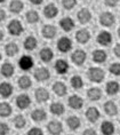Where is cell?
I'll return each mask as SVG.
<instances>
[{
  "label": "cell",
  "mask_w": 120,
  "mask_h": 135,
  "mask_svg": "<svg viewBox=\"0 0 120 135\" xmlns=\"http://www.w3.org/2000/svg\"><path fill=\"white\" fill-rule=\"evenodd\" d=\"M87 76L91 81L98 84V83L103 81V79H104V77H105V72L101 68H91L87 72Z\"/></svg>",
  "instance_id": "cell-1"
},
{
  "label": "cell",
  "mask_w": 120,
  "mask_h": 135,
  "mask_svg": "<svg viewBox=\"0 0 120 135\" xmlns=\"http://www.w3.org/2000/svg\"><path fill=\"white\" fill-rule=\"evenodd\" d=\"M7 30L12 36H21L24 31V28L18 20H12L7 26Z\"/></svg>",
  "instance_id": "cell-2"
},
{
  "label": "cell",
  "mask_w": 120,
  "mask_h": 135,
  "mask_svg": "<svg viewBox=\"0 0 120 135\" xmlns=\"http://www.w3.org/2000/svg\"><path fill=\"white\" fill-rule=\"evenodd\" d=\"M86 59H87V54H86L85 50H82V49H77L76 52H73L72 53V55H71V60H72V62L76 64V65H82V64L85 63V61Z\"/></svg>",
  "instance_id": "cell-3"
},
{
  "label": "cell",
  "mask_w": 120,
  "mask_h": 135,
  "mask_svg": "<svg viewBox=\"0 0 120 135\" xmlns=\"http://www.w3.org/2000/svg\"><path fill=\"white\" fill-rule=\"evenodd\" d=\"M114 22H116L114 15L110 12H104L99 16V23H101V25H103V26H106V28L112 26L114 24Z\"/></svg>",
  "instance_id": "cell-4"
},
{
  "label": "cell",
  "mask_w": 120,
  "mask_h": 135,
  "mask_svg": "<svg viewBox=\"0 0 120 135\" xmlns=\"http://www.w3.org/2000/svg\"><path fill=\"white\" fill-rule=\"evenodd\" d=\"M72 48V41L68 37H62L57 41V49L61 53H68Z\"/></svg>",
  "instance_id": "cell-5"
},
{
  "label": "cell",
  "mask_w": 120,
  "mask_h": 135,
  "mask_svg": "<svg viewBox=\"0 0 120 135\" xmlns=\"http://www.w3.org/2000/svg\"><path fill=\"white\" fill-rule=\"evenodd\" d=\"M47 129L52 135H59L63 132L62 123L58 120H52L47 125Z\"/></svg>",
  "instance_id": "cell-6"
},
{
  "label": "cell",
  "mask_w": 120,
  "mask_h": 135,
  "mask_svg": "<svg viewBox=\"0 0 120 135\" xmlns=\"http://www.w3.org/2000/svg\"><path fill=\"white\" fill-rule=\"evenodd\" d=\"M16 105H17L18 109L21 110H24L26 108L30 107V104H31V99H30L29 95H26V94H21V95H18L16 97Z\"/></svg>",
  "instance_id": "cell-7"
},
{
  "label": "cell",
  "mask_w": 120,
  "mask_h": 135,
  "mask_svg": "<svg viewBox=\"0 0 120 135\" xmlns=\"http://www.w3.org/2000/svg\"><path fill=\"white\" fill-rule=\"evenodd\" d=\"M34 78L37 81H46L51 78V72L47 68H39L34 72Z\"/></svg>",
  "instance_id": "cell-8"
},
{
  "label": "cell",
  "mask_w": 120,
  "mask_h": 135,
  "mask_svg": "<svg viewBox=\"0 0 120 135\" xmlns=\"http://www.w3.org/2000/svg\"><path fill=\"white\" fill-rule=\"evenodd\" d=\"M18 65L22 70L28 71V70L32 69V66H33V59L29 55H23L18 61Z\"/></svg>",
  "instance_id": "cell-9"
},
{
  "label": "cell",
  "mask_w": 120,
  "mask_h": 135,
  "mask_svg": "<svg viewBox=\"0 0 120 135\" xmlns=\"http://www.w3.org/2000/svg\"><path fill=\"white\" fill-rule=\"evenodd\" d=\"M76 39L79 44H87L91 39V33L87 29H80L76 33Z\"/></svg>",
  "instance_id": "cell-10"
},
{
  "label": "cell",
  "mask_w": 120,
  "mask_h": 135,
  "mask_svg": "<svg viewBox=\"0 0 120 135\" xmlns=\"http://www.w3.org/2000/svg\"><path fill=\"white\" fill-rule=\"evenodd\" d=\"M96 40H97V42L99 44V45L108 46L112 41V36H111V33L108 32V31H101V32L98 33V36H97V38H96Z\"/></svg>",
  "instance_id": "cell-11"
},
{
  "label": "cell",
  "mask_w": 120,
  "mask_h": 135,
  "mask_svg": "<svg viewBox=\"0 0 120 135\" xmlns=\"http://www.w3.org/2000/svg\"><path fill=\"white\" fill-rule=\"evenodd\" d=\"M34 96H36L37 102L42 103V102H46L49 99V92L46 88H44V87H39V88L36 89Z\"/></svg>",
  "instance_id": "cell-12"
},
{
  "label": "cell",
  "mask_w": 120,
  "mask_h": 135,
  "mask_svg": "<svg viewBox=\"0 0 120 135\" xmlns=\"http://www.w3.org/2000/svg\"><path fill=\"white\" fill-rule=\"evenodd\" d=\"M41 33H42V37L46 39H52L54 38L56 36V33H57V30L54 25H51V24H47L45 26H42L41 29Z\"/></svg>",
  "instance_id": "cell-13"
},
{
  "label": "cell",
  "mask_w": 120,
  "mask_h": 135,
  "mask_svg": "<svg viewBox=\"0 0 120 135\" xmlns=\"http://www.w3.org/2000/svg\"><path fill=\"white\" fill-rule=\"evenodd\" d=\"M0 72H1V75L4 77H6V78H11V77L14 75V72H15V68H14V65H13L12 63L5 62L1 65V68H0Z\"/></svg>",
  "instance_id": "cell-14"
},
{
  "label": "cell",
  "mask_w": 120,
  "mask_h": 135,
  "mask_svg": "<svg viewBox=\"0 0 120 135\" xmlns=\"http://www.w3.org/2000/svg\"><path fill=\"white\" fill-rule=\"evenodd\" d=\"M77 16H78V20L81 24H86V23H88L92 20V13L87 8H81L78 12Z\"/></svg>",
  "instance_id": "cell-15"
},
{
  "label": "cell",
  "mask_w": 120,
  "mask_h": 135,
  "mask_svg": "<svg viewBox=\"0 0 120 135\" xmlns=\"http://www.w3.org/2000/svg\"><path fill=\"white\" fill-rule=\"evenodd\" d=\"M13 92H14V88H13L12 84H9L7 81L0 84V95H1L2 97L7 99V97H9L12 95Z\"/></svg>",
  "instance_id": "cell-16"
},
{
  "label": "cell",
  "mask_w": 120,
  "mask_h": 135,
  "mask_svg": "<svg viewBox=\"0 0 120 135\" xmlns=\"http://www.w3.org/2000/svg\"><path fill=\"white\" fill-rule=\"evenodd\" d=\"M68 103H69V107L72 108V109H74V110H79L80 108L84 105V101H82V99L79 95L70 96Z\"/></svg>",
  "instance_id": "cell-17"
},
{
  "label": "cell",
  "mask_w": 120,
  "mask_h": 135,
  "mask_svg": "<svg viewBox=\"0 0 120 135\" xmlns=\"http://www.w3.org/2000/svg\"><path fill=\"white\" fill-rule=\"evenodd\" d=\"M55 70L58 75H65V73L69 71V63L66 62L65 60L59 59L56 61V63H55Z\"/></svg>",
  "instance_id": "cell-18"
},
{
  "label": "cell",
  "mask_w": 120,
  "mask_h": 135,
  "mask_svg": "<svg viewBox=\"0 0 120 135\" xmlns=\"http://www.w3.org/2000/svg\"><path fill=\"white\" fill-rule=\"evenodd\" d=\"M86 118H87V120L91 121V123H96L99 118V111L96 109L95 107L88 108L87 111H86Z\"/></svg>",
  "instance_id": "cell-19"
},
{
  "label": "cell",
  "mask_w": 120,
  "mask_h": 135,
  "mask_svg": "<svg viewBox=\"0 0 120 135\" xmlns=\"http://www.w3.org/2000/svg\"><path fill=\"white\" fill-rule=\"evenodd\" d=\"M53 92H54L57 96H64L66 92H68V88H66V85L62 81H56L54 85H53Z\"/></svg>",
  "instance_id": "cell-20"
},
{
  "label": "cell",
  "mask_w": 120,
  "mask_h": 135,
  "mask_svg": "<svg viewBox=\"0 0 120 135\" xmlns=\"http://www.w3.org/2000/svg\"><path fill=\"white\" fill-rule=\"evenodd\" d=\"M44 14L47 18H54L58 14V9L54 4H49L44 8Z\"/></svg>",
  "instance_id": "cell-21"
},
{
  "label": "cell",
  "mask_w": 120,
  "mask_h": 135,
  "mask_svg": "<svg viewBox=\"0 0 120 135\" xmlns=\"http://www.w3.org/2000/svg\"><path fill=\"white\" fill-rule=\"evenodd\" d=\"M47 117V113L44 109H34L31 112V118L32 120L37 121V123H40V121H44Z\"/></svg>",
  "instance_id": "cell-22"
},
{
  "label": "cell",
  "mask_w": 120,
  "mask_h": 135,
  "mask_svg": "<svg viewBox=\"0 0 120 135\" xmlns=\"http://www.w3.org/2000/svg\"><path fill=\"white\" fill-rule=\"evenodd\" d=\"M40 59L41 61H44V62H51L53 60V57H54V53H53V50L49 48V47H44L41 50H40Z\"/></svg>",
  "instance_id": "cell-23"
},
{
  "label": "cell",
  "mask_w": 120,
  "mask_h": 135,
  "mask_svg": "<svg viewBox=\"0 0 120 135\" xmlns=\"http://www.w3.org/2000/svg\"><path fill=\"white\" fill-rule=\"evenodd\" d=\"M87 97L91 101H98L102 97V90L97 87H92L87 90Z\"/></svg>",
  "instance_id": "cell-24"
},
{
  "label": "cell",
  "mask_w": 120,
  "mask_h": 135,
  "mask_svg": "<svg viewBox=\"0 0 120 135\" xmlns=\"http://www.w3.org/2000/svg\"><path fill=\"white\" fill-rule=\"evenodd\" d=\"M59 26H61L64 31L69 32L74 28V22H73V20L71 17H64L59 21Z\"/></svg>",
  "instance_id": "cell-25"
},
{
  "label": "cell",
  "mask_w": 120,
  "mask_h": 135,
  "mask_svg": "<svg viewBox=\"0 0 120 135\" xmlns=\"http://www.w3.org/2000/svg\"><path fill=\"white\" fill-rule=\"evenodd\" d=\"M106 55L105 50H102V49H96L94 50V53H93V61H94L95 63H103L106 61Z\"/></svg>",
  "instance_id": "cell-26"
},
{
  "label": "cell",
  "mask_w": 120,
  "mask_h": 135,
  "mask_svg": "<svg viewBox=\"0 0 120 135\" xmlns=\"http://www.w3.org/2000/svg\"><path fill=\"white\" fill-rule=\"evenodd\" d=\"M23 8H24V4H23L21 0H13V1H11V4H9V11L12 13H14V14L21 13L23 11Z\"/></svg>",
  "instance_id": "cell-27"
},
{
  "label": "cell",
  "mask_w": 120,
  "mask_h": 135,
  "mask_svg": "<svg viewBox=\"0 0 120 135\" xmlns=\"http://www.w3.org/2000/svg\"><path fill=\"white\" fill-rule=\"evenodd\" d=\"M18 46H17V44H15V42H8L7 45L5 46V52H6V55L9 56V57H13V56H15L16 54L18 53Z\"/></svg>",
  "instance_id": "cell-28"
},
{
  "label": "cell",
  "mask_w": 120,
  "mask_h": 135,
  "mask_svg": "<svg viewBox=\"0 0 120 135\" xmlns=\"http://www.w3.org/2000/svg\"><path fill=\"white\" fill-rule=\"evenodd\" d=\"M66 125H68V127L70 128V129L76 131V129H78V128L80 127L81 121H80V119L77 116H71V117H69L68 119H66Z\"/></svg>",
  "instance_id": "cell-29"
},
{
  "label": "cell",
  "mask_w": 120,
  "mask_h": 135,
  "mask_svg": "<svg viewBox=\"0 0 120 135\" xmlns=\"http://www.w3.org/2000/svg\"><path fill=\"white\" fill-rule=\"evenodd\" d=\"M13 112V109H12V105L7 102H1L0 103V117L2 118H6V117H9Z\"/></svg>",
  "instance_id": "cell-30"
},
{
  "label": "cell",
  "mask_w": 120,
  "mask_h": 135,
  "mask_svg": "<svg viewBox=\"0 0 120 135\" xmlns=\"http://www.w3.org/2000/svg\"><path fill=\"white\" fill-rule=\"evenodd\" d=\"M101 132L104 135H112L114 133V125L110 121H103L101 125Z\"/></svg>",
  "instance_id": "cell-31"
},
{
  "label": "cell",
  "mask_w": 120,
  "mask_h": 135,
  "mask_svg": "<svg viewBox=\"0 0 120 135\" xmlns=\"http://www.w3.org/2000/svg\"><path fill=\"white\" fill-rule=\"evenodd\" d=\"M104 111L109 116H116V114L118 113V108H117L114 102L108 101V102H105V104H104Z\"/></svg>",
  "instance_id": "cell-32"
},
{
  "label": "cell",
  "mask_w": 120,
  "mask_h": 135,
  "mask_svg": "<svg viewBox=\"0 0 120 135\" xmlns=\"http://www.w3.org/2000/svg\"><path fill=\"white\" fill-rule=\"evenodd\" d=\"M51 112L55 116H62L64 113V105L61 102H54L51 104Z\"/></svg>",
  "instance_id": "cell-33"
},
{
  "label": "cell",
  "mask_w": 120,
  "mask_h": 135,
  "mask_svg": "<svg viewBox=\"0 0 120 135\" xmlns=\"http://www.w3.org/2000/svg\"><path fill=\"white\" fill-rule=\"evenodd\" d=\"M119 89H120V86L117 81H109L105 86V90L109 95H116L119 92Z\"/></svg>",
  "instance_id": "cell-34"
},
{
  "label": "cell",
  "mask_w": 120,
  "mask_h": 135,
  "mask_svg": "<svg viewBox=\"0 0 120 135\" xmlns=\"http://www.w3.org/2000/svg\"><path fill=\"white\" fill-rule=\"evenodd\" d=\"M17 84L21 89H29L32 86V80L28 76H22V77H19Z\"/></svg>",
  "instance_id": "cell-35"
},
{
  "label": "cell",
  "mask_w": 120,
  "mask_h": 135,
  "mask_svg": "<svg viewBox=\"0 0 120 135\" xmlns=\"http://www.w3.org/2000/svg\"><path fill=\"white\" fill-rule=\"evenodd\" d=\"M13 124H14L15 128H17V129H22V128H24L25 125H26V119L24 118V116L18 114V116H16L14 119H13Z\"/></svg>",
  "instance_id": "cell-36"
},
{
  "label": "cell",
  "mask_w": 120,
  "mask_h": 135,
  "mask_svg": "<svg viewBox=\"0 0 120 135\" xmlns=\"http://www.w3.org/2000/svg\"><path fill=\"white\" fill-rule=\"evenodd\" d=\"M36 47H37V39L34 38V37L30 36V37H28V38H25L24 48L26 50H33V49H36Z\"/></svg>",
  "instance_id": "cell-37"
},
{
  "label": "cell",
  "mask_w": 120,
  "mask_h": 135,
  "mask_svg": "<svg viewBox=\"0 0 120 135\" xmlns=\"http://www.w3.org/2000/svg\"><path fill=\"white\" fill-rule=\"evenodd\" d=\"M70 83H71V86L74 89H80L84 86V81H82V78L80 76H73L70 80Z\"/></svg>",
  "instance_id": "cell-38"
},
{
  "label": "cell",
  "mask_w": 120,
  "mask_h": 135,
  "mask_svg": "<svg viewBox=\"0 0 120 135\" xmlns=\"http://www.w3.org/2000/svg\"><path fill=\"white\" fill-rule=\"evenodd\" d=\"M25 18H26V21H28L29 23L33 24V23H37L39 21V14L36 11H29L25 14Z\"/></svg>",
  "instance_id": "cell-39"
},
{
  "label": "cell",
  "mask_w": 120,
  "mask_h": 135,
  "mask_svg": "<svg viewBox=\"0 0 120 135\" xmlns=\"http://www.w3.org/2000/svg\"><path fill=\"white\" fill-rule=\"evenodd\" d=\"M62 5L65 9L70 11L77 5V0H62Z\"/></svg>",
  "instance_id": "cell-40"
},
{
  "label": "cell",
  "mask_w": 120,
  "mask_h": 135,
  "mask_svg": "<svg viewBox=\"0 0 120 135\" xmlns=\"http://www.w3.org/2000/svg\"><path fill=\"white\" fill-rule=\"evenodd\" d=\"M110 72L114 76H120V63H113L110 65Z\"/></svg>",
  "instance_id": "cell-41"
},
{
  "label": "cell",
  "mask_w": 120,
  "mask_h": 135,
  "mask_svg": "<svg viewBox=\"0 0 120 135\" xmlns=\"http://www.w3.org/2000/svg\"><path fill=\"white\" fill-rule=\"evenodd\" d=\"M28 135H44V132L39 127H32L31 129L28 132Z\"/></svg>",
  "instance_id": "cell-42"
},
{
  "label": "cell",
  "mask_w": 120,
  "mask_h": 135,
  "mask_svg": "<svg viewBox=\"0 0 120 135\" xmlns=\"http://www.w3.org/2000/svg\"><path fill=\"white\" fill-rule=\"evenodd\" d=\"M9 132V126L6 123H0V135H7Z\"/></svg>",
  "instance_id": "cell-43"
},
{
  "label": "cell",
  "mask_w": 120,
  "mask_h": 135,
  "mask_svg": "<svg viewBox=\"0 0 120 135\" xmlns=\"http://www.w3.org/2000/svg\"><path fill=\"white\" fill-rule=\"evenodd\" d=\"M118 2H119V0H104V4L108 7H116Z\"/></svg>",
  "instance_id": "cell-44"
},
{
  "label": "cell",
  "mask_w": 120,
  "mask_h": 135,
  "mask_svg": "<svg viewBox=\"0 0 120 135\" xmlns=\"http://www.w3.org/2000/svg\"><path fill=\"white\" fill-rule=\"evenodd\" d=\"M82 135H97V133H96V131L93 129V128H87V129L84 131Z\"/></svg>",
  "instance_id": "cell-45"
},
{
  "label": "cell",
  "mask_w": 120,
  "mask_h": 135,
  "mask_svg": "<svg viewBox=\"0 0 120 135\" xmlns=\"http://www.w3.org/2000/svg\"><path fill=\"white\" fill-rule=\"evenodd\" d=\"M113 52H114V55H116L117 57H120V44L116 45L114 49H113Z\"/></svg>",
  "instance_id": "cell-46"
},
{
  "label": "cell",
  "mask_w": 120,
  "mask_h": 135,
  "mask_svg": "<svg viewBox=\"0 0 120 135\" xmlns=\"http://www.w3.org/2000/svg\"><path fill=\"white\" fill-rule=\"evenodd\" d=\"M5 18H6V12L4 11V9L0 8V22L5 21Z\"/></svg>",
  "instance_id": "cell-47"
},
{
  "label": "cell",
  "mask_w": 120,
  "mask_h": 135,
  "mask_svg": "<svg viewBox=\"0 0 120 135\" xmlns=\"http://www.w3.org/2000/svg\"><path fill=\"white\" fill-rule=\"evenodd\" d=\"M30 1H31L33 5H40V4H42L44 0H30Z\"/></svg>",
  "instance_id": "cell-48"
},
{
  "label": "cell",
  "mask_w": 120,
  "mask_h": 135,
  "mask_svg": "<svg viewBox=\"0 0 120 135\" xmlns=\"http://www.w3.org/2000/svg\"><path fill=\"white\" fill-rule=\"evenodd\" d=\"M4 39V32H2V30H0V41Z\"/></svg>",
  "instance_id": "cell-49"
},
{
  "label": "cell",
  "mask_w": 120,
  "mask_h": 135,
  "mask_svg": "<svg viewBox=\"0 0 120 135\" xmlns=\"http://www.w3.org/2000/svg\"><path fill=\"white\" fill-rule=\"evenodd\" d=\"M118 36H119V37H120V28H119V29H118Z\"/></svg>",
  "instance_id": "cell-50"
},
{
  "label": "cell",
  "mask_w": 120,
  "mask_h": 135,
  "mask_svg": "<svg viewBox=\"0 0 120 135\" xmlns=\"http://www.w3.org/2000/svg\"><path fill=\"white\" fill-rule=\"evenodd\" d=\"M6 0H0V4H2V2H5Z\"/></svg>",
  "instance_id": "cell-51"
},
{
  "label": "cell",
  "mask_w": 120,
  "mask_h": 135,
  "mask_svg": "<svg viewBox=\"0 0 120 135\" xmlns=\"http://www.w3.org/2000/svg\"><path fill=\"white\" fill-rule=\"evenodd\" d=\"M1 57H2V56H1V53H0V60H1Z\"/></svg>",
  "instance_id": "cell-52"
}]
</instances>
